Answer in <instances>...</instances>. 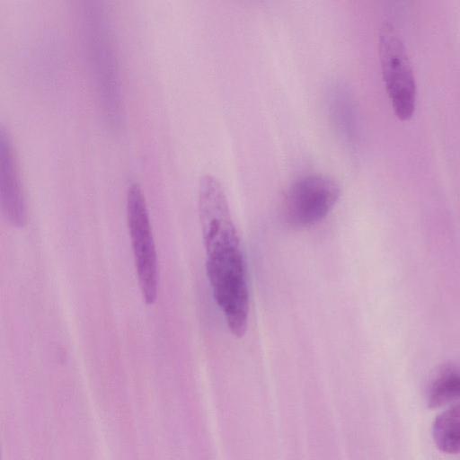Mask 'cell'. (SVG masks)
<instances>
[{
    "label": "cell",
    "mask_w": 460,
    "mask_h": 460,
    "mask_svg": "<svg viewBox=\"0 0 460 460\" xmlns=\"http://www.w3.org/2000/svg\"><path fill=\"white\" fill-rule=\"evenodd\" d=\"M460 400V368L444 367L433 380L428 393V406L435 409Z\"/></svg>",
    "instance_id": "7"
},
{
    "label": "cell",
    "mask_w": 460,
    "mask_h": 460,
    "mask_svg": "<svg viewBox=\"0 0 460 460\" xmlns=\"http://www.w3.org/2000/svg\"><path fill=\"white\" fill-rule=\"evenodd\" d=\"M341 195L340 185L323 174H309L295 181L285 199V217L293 227H307L323 219Z\"/></svg>",
    "instance_id": "4"
},
{
    "label": "cell",
    "mask_w": 460,
    "mask_h": 460,
    "mask_svg": "<svg viewBox=\"0 0 460 460\" xmlns=\"http://www.w3.org/2000/svg\"><path fill=\"white\" fill-rule=\"evenodd\" d=\"M378 53L385 89L395 115L410 119L416 106V84L404 43L390 23L379 29Z\"/></svg>",
    "instance_id": "2"
},
{
    "label": "cell",
    "mask_w": 460,
    "mask_h": 460,
    "mask_svg": "<svg viewBox=\"0 0 460 460\" xmlns=\"http://www.w3.org/2000/svg\"><path fill=\"white\" fill-rule=\"evenodd\" d=\"M198 209L214 300L232 335L242 338L249 314L245 261L227 197L220 181L211 174L199 180Z\"/></svg>",
    "instance_id": "1"
},
{
    "label": "cell",
    "mask_w": 460,
    "mask_h": 460,
    "mask_svg": "<svg viewBox=\"0 0 460 460\" xmlns=\"http://www.w3.org/2000/svg\"><path fill=\"white\" fill-rule=\"evenodd\" d=\"M0 199L2 213L13 227H23L27 222L26 206L8 133L0 130Z\"/></svg>",
    "instance_id": "5"
},
{
    "label": "cell",
    "mask_w": 460,
    "mask_h": 460,
    "mask_svg": "<svg viewBox=\"0 0 460 460\" xmlns=\"http://www.w3.org/2000/svg\"><path fill=\"white\" fill-rule=\"evenodd\" d=\"M126 211L140 292L152 305L157 297V256L146 202L137 183L128 189Z\"/></svg>",
    "instance_id": "3"
},
{
    "label": "cell",
    "mask_w": 460,
    "mask_h": 460,
    "mask_svg": "<svg viewBox=\"0 0 460 460\" xmlns=\"http://www.w3.org/2000/svg\"><path fill=\"white\" fill-rule=\"evenodd\" d=\"M432 438L440 451L447 454L460 453V404L437 416L432 425Z\"/></svg>",
    "instance_id": "6"
}]
</instances>
